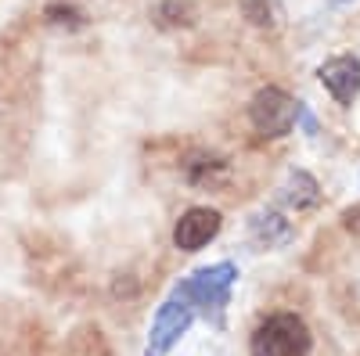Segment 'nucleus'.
Listing matches in <instances>:
<instances>
[{"mask_svg":"<svg viewBox=\"0 0 360 356\" xmlns=\"http://www.w3.org/2000/svg\"><path fill=\"white\" fill-rule=\"evenodd\" d=\"M234 281H238V266L234 263H217V266H205V270L191 274L188 281H180L173 288V295H176V299H184L191 310H202L205 317L220 320Z\"/></svg>","mask_w":360,"mask_h":356,"instance_id":"1","label":"nucleus"},{"mask_svg":"<svg viewBox=\"0 0 360 356\" xmlns=\"http://www.w3.org/2000/svg\"><path fill=\"white\" fill-rule=\"evenodd\" d=\"M310 328L303 317L278 313L263 320L252 335V356H310Z\"/></svg>","mask_w":360,"mask_h":356,"instance_id":"2","label":"nucleus"},{"mask_svg":"<svg viewBox=\"0 0 360 356\" xmlns=\"http://www.w3.org/2000/svg\"><path fill=\"white\" fill-rule=\"evenodd\" d=\"M295 112L299 105L278 91V86H266V91H259L249 105V115H252V126L263 133V137H285L295 123Z\"/></svg>","mask_w":360,"mask_h":356,"instance_id":"3","label":"nucleus"},{"mask_svg":"<svg viewBox=\"0 0 360 356\" xmlns=\"http://www.w3.org/2000/svg\"><path fill=\"white\" fill-rule=\"evenodd\" d=\"M191 320H195V310L184 299H176V295H173L169 303H162V310H159V317L152 324V335H148L144 356H166L176 345V338L191 328Z\"/></svg>","mask_w":360,"mask_h":356,"instance_id":"4","label":"nucleus"},{"mask_svg":"<svg viewBox=\"0 0 360 356\" xmlns=\"http://www.w3.org/2000/svg\"><path fill=\"white\" fill-rule=\"evenodd\" d=\"M220 234V213L217 209H188L173 227V245L180 252H198Z\"/></svg>","mask_w":360,"mask_h":356,"instance_id":"5","label":"nucleus"},{"mask_svg":"<svg viewBox=\"0 0 360 356\" xmlns=\"http://www.w3.org/2000/svg\"><path fill=\"white\" fill-rule=\"evenodd\" d=\"M321 83L339 105H353V98L360 94V58L353 54H339L332 62L321 65Z\"/></svg>","mask_w":360,"mask_h":356,"instance_id":"6","label":"nucleus"},{"mask_svg":"<svg viewBox=\"0 0 360 356\" xmlns=\"http://www.w3.org/2000/svg\"><path fill=\"white\" fill-rule=\"evenodd\" d=\"M252 230H256V237H259V245H266V249L288 242V234H292L288 220H281L278 213H263V216L252 223Z\"/></svg>","mask_w":360,"mask_h":356,"instance_id":"7","label":"nucleus"},{"mask_svg":"<svg viewBox=\"0 0 360 356\" xmlns=\"http://www.w3.org/2000/svg\"><path fill=\"white\" fill-rule=\"evenodd\" d=\"M288 202L295 205V209H310V205L317 202V180L310 173H295L288 180Z\"/></svg>","mask_w":360,"mask_h":356,"instance_id":"8","label":"nucleus"},{"mask_svg":"<svg viewBox=\"0 0 360 356\" xmlns=\"http://www.w3.org/2000/svg\"><path fill=\"white\" fill-rule=\"evenodd\" d=\"M155 18H159V25H191L195 8L184 4V0H162V4L155 8Z\"/></svg>","mask_w":360,"mask_h":356,"instance_id":"9","label":"nucleus"},{"mask_svg":"<svg viewBox=\"0 0 360 356\" xmlns=\"http://www.w3.org/2000/svg\"><path fill=\"white\" fill-rule=\"evenodd\" d=\"M242 11L252 25H274L281 8H278V0H242Z\"/></svg>","mask_w":360,"mask_h":356,"instance_id":"10","label":"nucleus"},{"mask_svg":"<svg viewBox=\"0 0 360 356\" xmlns=\"http://www.w3.org/2000/svg\"><path fill=\"white\" fill-rule=\"evenodd\" d=\"M47 22H54V25H83L79 11H72V8H47Z\"/></svg>","mask_w":360,"mask_h":356,"instance_id":"11","label":"nucleus"},{"mask_svg":"<svg viewBox=\"0 0 360 356\" xmlns=\"http://www.w3.org/2000/svg\"><path fill=\"white\" fill-rule=\"evenodd\" d=\"M346 227H349V230H360V205L346 213Z\"/></svg>","mask_w":360,"mask_h":356,"instance_id":"12","label":"nucleus"},{"mask_svg":"<svg viewBox=\"0 0 360 356\" xmlns=\"http://www.w3.org/2000/svg\"><path fill=\"white\" fill-rule=\"evenodd\" d=\"M332 4H342V0H332Z\"/></svg>","mask_w":360,"mask_h":356,"instance_id":"13","label":"nucleus"}]
</instances>
